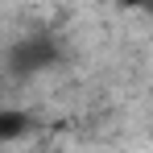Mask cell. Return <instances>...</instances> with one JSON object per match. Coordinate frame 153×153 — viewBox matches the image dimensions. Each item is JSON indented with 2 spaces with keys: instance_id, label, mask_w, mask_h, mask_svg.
<instances>
[{
  "instance_id": "6da1fadb",
  "label": "cell",
  "mask_w": 153,
  "mask_h": 153,
  "mask_svg": "<svg viewBox=\"0 0 153 153\" xmlns=\"http://www.w3.org/2000/svg\"><path fill=\"white\" fill-rule=\"evenodd\" d=\"M33 120H29V112L21 108H0V141H17V137H25Z\"/></svg>"
}]
</instances>
